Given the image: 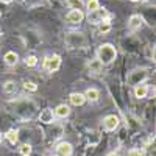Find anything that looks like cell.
I'll return each instance as SVG.
<instances>
[{
	"label": "cell",
	"mask_w": 156,
	"mask_h": 156,
	"mask_svg": "<svg viewBox=\"0 0 156 156\" xmlns=\"http://www.w3.org/2000/svg\"><path fill=\"white\" fill-rule=\"evenodd\" d=\"M117 58V50L112 44H101L97 50V59L106 66V64H111L114 59Z\"/></svg>",
	"instance_id": "obj_1"
},
{
	"label": "cell",
	"mask_w": 156,
	"mask_h": 156,
	"mask_svg": "<svg viewBox=\"0 0 156 156\" xmlns=\"http://www.w3.org/2000/svg\"><path fill=\"white\" fill-rule=\"evenodd\" d=\"M66 44L70 48H83L87 44V39L81 31H69L66 34Z\"/></svg>",
	"instance_id": "obj_2"
},
{
	"label": "cell",
	"mask_w": 156,
	"mask_h": 156,
	"mask_svg": "<svg viewBox=\"0 0 156 156\" xmlns=\"http://www.w3.org/2000/svg\"><path fill=\"white\" fill-rule=\"evenodd\" d=\"M147 76H148V70L144 69V67H139V69H134L128 73L126 76V81L128 84H131V86H137V84H142L145 80H147Z\"/></svg>",
	"instance_id": "obj_3"
},
{
	"label": "cell",
	"mask_w": 156,
	"mask_h": 156,
	"mask_svg": "<svg viewBox=\"0 0 156 156\" xmlns=\"http://www.w3.org/2000/svg\"><path fill=\"white\" fill-rule=\"evenodd\" d=\"M61 66V56L59 55H50L44 59V69L47 72H56Z\"/></svg>",
	"instance_id": "obj_4"
},
{
	"label": "cell",
	"mask_w": 156,
	"mask_h": 156,
	"mask_svg": "<svg viewBox=\"0 0 156 156\" xmlns=\"http://www.w3.org/2000/svg\"><path fill=\"white\" fill-rule=\"evenodd\" d=\"M119 123H120V120H119V117H117L115 114L106 115L105 119H103V126H105L106 131H114V129H117Z\"/></svg>",
	"instance_id": "obj_5"
},
{
	"label": "cell",
	"mask_w": 156,
	"mask_h": 156,
	"mask_svg": "<svg viewBox=\"0 0 156 156\" xmlns=\"http://www.w3.org/2000/svg\"><path fill=\"white\" fill-rule=\"evenodd\" d=\"M106 16H108L106 9L105 8H98L94 12H89V20L92 22V23H100V22H103V20L106 19Z\"/></svg>",
	"instance_id": "obj_6"
},
{
	"label": "cell",
	"mask_w": 156,
	"mask_h": 156,
	"mask_svg": "<svg viewBox=\"0 0 156 156\" xmlns=\"http://www.w3.org/2000/svg\"><path fill=\"white\" fill-rule=\"evenodd\" d=\"M73 147L70 142H59L56 145V156H72Z\"/></svg>",
	"instance_id": "obj_7"
},
{
	"label": "cell",
	"mask_w": 156,
	"mask_h": 156,
	"mask_svg": "<svg viewBox=\"0 0 156 156\" xmlns=\"http://www.w3.org/2000/svg\"><path fill=\"white\" fill-rule=\"evenodd\" d=\"M39 122L41 123H45V125H50L55 122V114L53 111H51L50 108H45L41 111V114H39Z\"/></svg>",
	"instance_id": "obj_8"
},
{
	"label": "cell",
	"mask_w": 156,
	"mask_h": 156,
	"mask_svg": "<svg viewBox=\"0 0 156 156\" xmlns=\"http://www.w3.org/2000/svg\"><path fill=\"white\" fill-rule=\"evenodd\" d=\"M83 19H84V14L80 9H72L66 16V20L70 22V23H80V22H83Z\"/></svg>",
	"instance_id": "obj_9"
},
{
	"label": "cell",
	"mask_w": 156,
	"mask_h": 156,
	"mask_svg": "<svg viewBox=\"0 0 156 156\" xmlns=\"http://www.w3.org/2000/svg\"><path fill=\"white\" fill-rule=\"evenodd\" d=\"M142 25H144V19H142L139 14H133L128 20V28L131 31H136V30L142 28Z\"/></svg>",
	"instance_id": "obj_10"
},
{
	"label": "cell",
	"mask_w": 156,
	"mask_h": 156,
	"mask_svg": "<svg viewBox=\"0 0 156 156\" xmlns=\"http://www.w3.org/2000/svg\"><path fill=\"white\" fill-rule=\"evenodd\" d=\"M53 114H55V117H59V119H66V117L70 114V108L62 103V105H58V106L55 108Z\"/></svg>",
	"instance_id": "obj_11"
},
{
	"label": "cell",
	"mask_w": 156,
	"mask_h": 156,
	"mask_svg": "<svg viewBox=\"0 0 156 156\" xmlns=\"http://www.w3.org/2000/svg\"><path fill=\"white\" fill-rule=\"evenodd\" d=\"M69 100H70V103L73 106H81V105H84V101H86V98H84V95L81 92H72L69 95Z\"/></svg>",
	"instance_id": "obj_12"
},
{
	"label": "cell",
	"mask_w": 156,
	"mask_h": 156,
	"mask_svg": "<svg viewBox=\"0 0 156 156\" xmlns=\"http://www.w3.org/2000/svg\"><path fill=\"white\" fill-rule=\"evenodd\" d=\"M147 92H148V86L147 84H137L134 86V95L136 98H145L147 97Z\"/></svg>",
	"instance_id": "obj_13"
},
{
	"label": "cell",
	"mask_w": 156,
	"mask_h": 156,
	"mask_svg": "<svg viewBox=\"0 0 156 156\" xmlns=\"http://www.w3.org/2000/svg\"><path fill=\"white\" fill-rule=\"evenodd\" d=\"M83 95H84V98L89 100V101H97L98 97H100V92H98L95 87H89V89H86V92H84Z\"/></svg>",
	"instance_id": "obj_14"
},
{
	"label": "cell",
	"mask_w": 156,
	"mask_h": 156,
	"mask_svg": "<svg viewBox=\"0 0 156 156\" xmlns=\"http://www.w3.org/2000/svg\"><path fill=\"white\" fill-rule=\"evenodd\" d=\"M3 59H5V62L8 64V66H16L17 61H19V56H17L16 51H6Z\"/></svg>",
	"instance_id": "obj_15"
},
{
	"label": "cell",
	"mask_w": 156,
	"mask_h": 156,
	"mask_svg": "<svg viewBox=\"0 0 156 156\" xmlns=\"http://www.w3.org/2000/svg\"><path fill=\"white\" fill-rule=\"evenodd\" d=\"M87 67H89V72L98 73V72H101V69H103V64H101L98 59H92V61L87 64Z\"/></svg>",
	"instance_id": "obj_16"
},
{
	"label": "cell",
	"mask_w": 156,
	"mask_h": 156,
	"mask_svg": "<svg viewBox=\"0 0 156 156\" xmlns=\"http://www.w3.org/2000/svg\"><path fill=\"white\" fill-rule=\"evenodd\" d=\"M66 5L70 8V9H83L84 6V2L83 0H66Z\"/></svg>",
	"instance_id": "obj_17"
},
{
	"label": "cell",
	"mask_w": 156,
	"mask_h": 156,
	"mask_svg": "<svg viewBox=\"0 0 156 156\" xmlns=\"http://www.w3.org/2000/svg\"><path fill=\"white\" fill-rule=\"evenodd\" d=\"M16 90H17L16 81H6V83L3 84V92H5V94H14Z\"/></svg>",
	"instance_id": "obj_18"
},
{
	"label": "cell",
	"mask_w": 156,
	"mask_h": 156,
	"mask_svg": "<svg viewBox=\"0 0 156 156\" xmlns=\"http://www.w3.org/2000/svg\"><path fill=\"white\" fill-rule=\"evenodd\" d=\"M5 136H6V139L9 140V144H12V145H14L16 142L19 140V136H17V131H16V129H8Z\"/></svg>",
	"instance_id": "obj_19"
},
{
	"label": "cell",
	"mask_w": 156,
	"mask_h": 156,
	"mask_svg": "<svg viewBox=\"0 0 156 156\" xmlns=\"http://www.w3.org/2000/svg\"><path fill=\"white\" fill-rule=\"evenodd\" d=\"M31 151H33V147H31L30 144H22V145L19 147V153H20L22 156H30Z\"/></svg>",
	"instance_id": "obj_20"
},
{
	"label": "cell",
	"mask_w": 156,
	"mask_h": 156,
	"mask_svg": "<svg viewBox=\"0 0 156 156\" xmlns=\"http://www.w3.org/2000/svg\"><path fill=\"white\" fill-rule=\"evenodd\" d=\"M86 6H87V11L89 12H94V11H97L100 8V3H98V0H87Z\"/></svg>",
	"instance_id": "obj_21"
},
{
	"label": "cell",
	"mask_w": 156,
	"mask_h": 156,
	"mask_svg": "<svg viewBox=\"0 0 156 156\" xmlns=\"http://www.w3.org/2000/svg\"><path fill=\"white\" fill-rule=\"evenodd\" d=\"M98 31L101 34H106L108 31H111V23L109 22H100L98 23Z\"/></svg>",
	"instance_id": "obj_22"
},
{
	"label": "cell",
	"mask_w": 156,
	"mask_h": 156,
	"mask_svg": "<svg viewBox=\"0 0 156 156\" xmlns=\"http://www.w3.org/2000/svg\"><path fill=\"white\" fill-rule=\"evenodd\" d=\"M25 64H27L28 67H34V66H37V58L34 55H30V56L25 58Z\"/></svg>",
	"instance_id": "obj_23"
},
{
	"label": "cell",
	"mask_w": 156,
	"mask_h": 156,
	"mask_svg": "<svg viewBox=\"0 0 156 156\" xmlns=\"http://www.w3.org/2000/svg\"><path fill=\"white\" fill-rule=\"evenodd\" d=\"M23 89L25 90H30V92H36V90H37V84L33 83V81H25L23 83Z\"/></svg>",
	"instance_id": "obj_24"
},
{
	"label": "cell",
	"mask_w": 156,
	"mask_h": 156,
	"mask_svg": "<svg viewBox=\"0 0 156 156\" xmlns=\"http://www.w3.org/2000/svg\"><path fill=\"white\" fill-rule=\"evenodd\" d=\"M147 55H148V58H154V47H151V45H148V48H147Z\"/></svg>",
	"instance_id": "obj_25"
},
{
	"label": "cell",
	"mask_w": 156,
	"mask_h": 156,
	"mask_svg": "<svg viewBox=\"0 0 156 156\" xmlns=\"http://www.w3.org/2000/svg\"><path fill=\"white\" fill-rule=\"evenodd\" d=\"M2 142H3V134L0 133V145H2Z\"/></svg>",
	"instance_id": "obj_26"
},
{
	"label": "cell",
	"mask_w": 156,
	"mask_h": 156,
	"mask_svg": "<svg viewBox=\"0 0 156 156\" xmlns=\"http://www.w3.org/2000/svg\"><path fill=\"white\" fill-rule=\"evenodd\" d=\"M0 2H3V3H9V2H12V0H0Z\"/></svg>",
	"instance_id": "obj_27"
},
{
	"label": "cell",
	"mask_w": 156,
	"mask_h": 156,
	"mask_svg": "<svg viewBox=\"0 0 156 156\" xmlns=\"http://www.w3.org/2000/svg\"><path fill=\"white\" fill-rule=\"evenodd\" d=\"M131 2H137V0H131Z\"/></svg>",
	"instance_id": "obj_28"
},
{
	"label": "cell",
	"mask_w": 156,
	"mask_h": 156,
	"mask_svg": "<svg viewBox=\"0 0 156 156\" xmlns=\"http://www.w3.org/2000/svg\"><path fill=\"white\" fill-rule=\"evenodd\" d=\"M109 156H115V154H109Z\"/></svg>",
	"instance_id": "obj_29"
},
{
	"label": "cell",
	"mask_w": 156,
	"mask_h": 156,
	"mask_svg": "<svg viewBox=\"0 0 156 156\" xmlns=\"http://www.w3.org/2000/svg\"><path fill=\"white\" fill-rule=\"evenodd\" d=\"M53 156H56V154H53Z\"/></svg>",
	"instance_id": "obj_30"
}]
</instances>
